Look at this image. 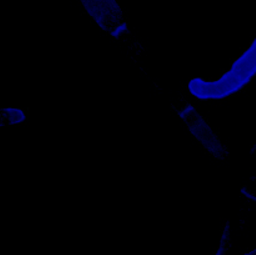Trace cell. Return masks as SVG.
Masks as SVG:
<instances>
[{
	"label": "cell",
	"instance_id": "cell-1",
	"mask_svg": "<svg viewBox=\"0 0 256 255\" xmlns=\"http://www.w3.org/2000/svg\"><path fill=\"white\" fill-rule=\"evenodd\" d=\"M256 75V38L249 49L218 80L192 79L189 92L199 100H222L236 94Z\"/></svg>",
	"mask_w": 256,
	"mask_h": 255
},
{
	"label": "cell",
	"instance_id": "cell-2",
	"mask_svg": "<svg viewBox=\"0 0 256 255\" xmlns=\"http://www.w3.org/2000/svg\"><path fill=\"white\" fill-rule=\"evenodd\" d=\"M246 255H252V254H246Z\"/></svg>",
	"mask_w": 256,
	"mask_h": 255
}]
</instances>
